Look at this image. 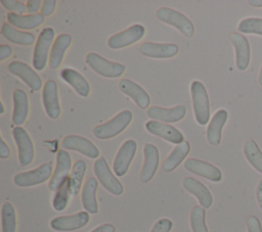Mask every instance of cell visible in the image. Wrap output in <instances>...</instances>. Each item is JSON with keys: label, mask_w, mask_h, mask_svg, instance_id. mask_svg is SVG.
<instances>
[{"label": "cell", "mask_w": 262, "mask_h": 232, "mask_svg": "<svg viewBox=\"0 0 262 232\" xmlns=\"http://www.w3.org/2000/svg\"><path fill=\"white\" fill-rule=\"evenodd\" d=\"M133 114L126 109L119 112L108 122L93 128V134L98 139H111L122 133L131 123Z\"/></svg>", "instance_id": "obj_1"}, {"label": "cell", "mask_w": 262, "mask_h": 232, "mask_svg": "<svg viewBox=\"0 0 262 232\" xmlns=\"http://www.w3.org/2000/svg\"><path fill=\"white\" fill-rule=\"evenodd\" d=\"M190 92L195 121L204 126L210 120V103L206 87L202 82L193 81L190 86Z\"/></svg>", "instance_id": "obj_2"}, {"label": "cell", "mask_w": 262, "mask_h": 232, "mask_svg": "<svg viewBox=\"0 0 262 232\" xmlns=\"http://www.w3.org/2000/svg\"><path fill=\"white\" fill-rule=\"evenodd\" d=\"M156 16L159 20L176 28L185 37L190 38L194 33V27L191 20L183 13L168 7H161L157 10Z\"/></svg>", "instance_id": "obj_3"}, {"label": "cell", "mask_w": 262, "mask_h": 232, "mask_svg": "<svg viewBox=\"0 0 262 232\" xmlns=\"http://www.w3.org/2000/svg\"><path fill=\"white\" fill-rule=\"evenodd\" d=\"M86 62L95 73L105 78L121 77L126 69L124 64L111 61L94 52H90L86 55Z\"/></svg>", "instance_id": "obj_4"}, {"label": "cell", "mask_w": 262, "mask_h": 232, "mask_svg": "<svg viewBox=\"0 0 262 232\" xmlns=\"http://www.w3.org/2000/svg\"><path fill=\"white\" fill-rule=\"evenodd\" d=\"M93 169H94V174L98 179V182L110 193L119 196L124 192V187L122 183L112 173L104 157L97 158L94 163Z\"/></svg>", "instance_id": "obj_5"}, {"label": "cell", "mask_w": 262, "mask_h": 232, "mask_svg": "<svg viewBox=\"0 0 262 232\" xmlns=\"http://www.w3.org/2000/svg\"><path fill=\"white\" fill-rule=\"evenodd\" d=\"M53 38L54 30L52 28H44L39 34L33 53V65L36 71H43L45 68Z\"/></svg>", "instance_id": "obj_6"}, {"label": "cell", "mask_w": 262, "mask_h": 232, "mask_svg": "<svg viewBox=\"0 0 262 232\" xmlns=\"http://www.w3.org/2000/svg\"><path fill=\"white\" fill-rule=\"evenodd\" d=\"M50 177H52V164L46 163L34 170L16 174L13 182L18 187H31L44 183Z\"/></svg>", "instance_id": "obj_7"}, {"label": "cell", "mask_w": 262, "mask_h": 232, "mask_svg": "<svg viewBox=\"0 0 262 232\" xmlns=\"http://www.w3.org/2000/svg\"><path fill=\"white\" fill-rule=\"evenodd\" d=\"M12 136L18 150V160L21 167L29 166L35 155L33 141L28 132L21 127H15L12 130Z\"/></svg>", "instance_id": "obj_8"}, {"label": "cell", "mask_w": 262, "mask_h": 232, "mask_svg": "<svg viewBox=\"0 0 262 232\" xmlns=\"http://www.w3.org/2000/svg\"><path fill=\"white\" fill-rule=\"evenodd\" d=\"M90 220L88 212H79L71 216H60L53 218L50 221V227L59 232L75 231L85 227Z\"/></svg>", "instance_id": "obj_9"}, {"label": "cell", "mask_w": 262, "mask_h": 232, "mask_svg": "<svg viewBox=\"0 0 262 232\" xmlns=\"http://www.w3.org/2000/svg\"><path fill=\"white\" fill-rule=\"evenodd\" d=\"M71 167L72 159L69 152L63 149L58 150L56 156V167L48 184V188L51 191H56L62 185V183L69 179L72 171Z\"/></svg>", "instance_id": "obj_10"}, {"label": "cell", "mask_w": 262, "mask_h": 232, "mask_svg": "<svg viewBox=\"0 0 262 232\" xmlns=\"http://www.w3.org/2000/svg\"><path fill=\"white\" fill-rule=\"evenodd\" d=\"M136 149L137 143L133 139H128L121 145L113 164L114 172L118 177H123L128 172Z\"/></svg>", "instance_id": "obj_11"}, {"label": "cell", "mask_w": 262, "mask_h": 232, "mask_svg": "<svg viewBox=\"0 0 262 232\" xmlns=\"http://www.w3.org/2000/svg\"><path fill=\"white\" fill-rule=\"evenodd\" d=\"M145 33L142 25H133L123 32L111 36L107 40V46L112 49H121L139 41Z\"/></svg>", "instance_id": "obj_12"}, {"label": "cell", "mask_w": 262, "mask_h": 232, "mask_svg": "<svg viewBox=\"0 0 262 232\" xmlns=\"http://www.w3.org/2000/svg\"><path fill=\"white\" fill-rule=\"evenodd\" d=\"M145 129L152 135L167 140L173 144H180L184 141L183 134L172 125L159 121H148L145 124Z\"/></svg>", "instance_id": "obj_13"}, {"label": "cell", "mask_w": 262, "mask_h": 232, "mask_svg": "<svg viewBox=\"0 0 262 232\" xmlns=\"http://www.w3.org/2000/svg\"><path fill=\"white\" fill-rule=\"evenodd\" d=\"M61 146L66 149L78 151L89 158H97L99 155V150L93 142L79 135L66 136L61 141Z\"/></svg>", "instance_id": "obj_14"}, {"label": "cell", "mask_w": 262, "mask_h": 232, "mask_svg": "<svg viewBox=\"0 0 262 232\" xmlns=\"http://www.w3.org/2000/svg\"><path fill=\"white\" fill-rule=\"evenodd\" d=\"M8 71L12 75L21 79V81L27 84L31 89L38 91L42 87V81L39 75L27 63L23 61H11L8 64Z\"/></svg>", "instance_id": "obj_15"}, {"label": "cell", "mask_w": 262, "mask_h": 232, "mask_svg": "<svg viewBox=\"0 0 262 232\" xmlns=\"http://www.w3.org/2000/svg\"><path fill=\"white\" fill-rule=\"evenodd\" d=\"M42 100L47 115L53 120H57L60 115V105L57 85L53 80H48L44 84Z\"/></svg>", "instance_id": "obj_16"}, {"label": "cell", "mask_w": 262, "mask_h": 232, "mask_svg": "<svg viewBox=\"0 0 262 232\" xmlns=\"http://www.w3.org/2000/svg\"><path fill=\"white\" fill-rule=\"evenodd\" d=\"M184 168L188 172L204 177L212 182H219L222 178V173L217 167L198 158H187L184 161Z\"/></svg>", "instance_id": "obj_17"}, {"label": "cell", "mask_w": 262, "mask_h": 232, "mask_svg": "<svg viewBox=\"0 0 262 232\" xmlns=\"http://www.w3.org/2000/svg\"><path fill=\"white\" fill-rule=\"evenodd\" d=\"M143 155L144 163L140 172V181L143 183H147L154 178L158 170L160 160L159 149L154 144L146 143L143 147Z\"/></svg>", "instance_id": "obj_18"}, {"label": "cell", "mask_w": 262, "mask_h": 232, "mask_svg": "<svg viewBox=\"0 0 262 232\" xmlns=\"http://www.w3.org/2000/svg\"><path fill=\"white\" fill-rule=\"evenodd\" d=\"M185 105H177L172 108H164L160 106H150L147 108L148 118L164 123H177L185 117Z\"/></svg>", "instance_id": "obj_19"}, {"label": "cell", "mask_w": 262, "mask_h": 232, "mask_svg": "<svg viewBox=\"0 0 262 232\" xmlns=\"http://www.w3.org/2000/svg\"><path fill=\"white\" fill-rule=\"evenodd\" d=\"M231 43L235 49V64L239 71H246L251 59L250 44L247 38L239 34L233 33L230 36Z\"/></svg>", "instance_id": "obj_20"}, {"label": "cell", "mask_w": 262, "mask_h": 232, "mask_svg": "<svg viewBox=\"0 0 262 232\" xmlns=\"http://www.w3.org/2000/svg\"><path fill=\"white\" fill-rule=\"evenodd\" d=\"M176 44L144 42L140 45L139 51L142 55L151 58H171L178 53Z\"/></svg>", "instance_id": "obj_21"}, {"label": "cell", "mask_w": 262, "mask_h": 232, "mask_svg": "<svg viewBox=\"0 0 262 232\" xmlns=\"http://www.w3.org/2000/svg\"><path fill=\"white\" fill-rule=\"evenodd\" d=\"M119 88L123 93L132 98L137 106L142 109L146 108L150 103V98L147 92L140 85L131 80L122 79L119 82Z\"/></svg>", "instance_id": "obj_22"}, {"label": "cell", "mask_w": 262, "mask_h": 232, "mask_svg": "<svg viewBox=\"0 0 262 232\" xmlns=\"http://www.w3.org/2000/svg\"><path fill=\"white\" fill-rule=\"evenodd\" d=\"M183 188L194 195L199 200L200 204L204 208H209L213 203V196L210 190L205 186L201 181L192 178V177H185L182 182Z\"/></svg>", "instance_id": "obj_23"}, {"label": "cell", "mask_w": 262, "mask_h": 232, "mask_svg": "<svg viewBox=\"0 0 262 232\" xmlns=\"http://www.w3.org/2000/svg\"><path fill=\"white\" fill-rule=\"evenodd\" d=\"M61 79L67 82L71 87L82 97H87L90 93V85L88 81L78 71L66 67L60 72Z\"/></svg>", "instance_id": "obj_24"}, {"label": "cell", "mask_w": 262, "mask_h": 232, "mask_svg": "<svg viewBox=\"0 0 262 232\" xmlns=\"http://www.w3.org/2000/svg\"><path fill=\"white\" fill-rule=\"evenodd\" d=\"M72 43V37L69 34H60L55 38L49 55V66L56 69L62 62L63 56Z\"/></svg>", "instance_id": "obj_25"}, {"label": "cell", "mask_w": 262, "mask_h": 232, "mask_svg": "<svg viewBox=\"0 0 262 232\" xmlns=\"http://www.w3.org/2000/svg\"><path fill=\"white\" fill-rule=\"evenodd\" d=\"M228 113L225 109H219L215 112L207 128V140L210 144L217 146L221 141L222 129L227 121Z\"/></svg>", "instance_id": "obj_26"}, {"label": "cell", "mask_w": 262, "mask_h": 232, "mask_svg": "<svg viewBox=\"0 0 262 232\" xmlns=\"http://www.w3.org/2000/svg\"><path fill=\"white\" fill-rule=\"evenodd\" d=\"M13 98V113L12 122L14 125L19 127L25 123L29 113V99L25 91L16 89L12 94Z\"/></svg>", "instance_id": "obj_27"}, {"label": "cell", "mask_w": 262, "mask_h": 232, "mask_svg": "<svg viewBox=\"0 0 262 232\" xmlns=\"http://www.w3.org/2000/svg\"><path fill=\"white\" fill-rule=\"evenodd\" d=\"M97 186V180L94 177H90L87 179L82 189V204L86 212L92 215L98 213V204L96 200Z\"/></svg>", "instance_id": "obj_28"}, {"label": "cell", "mask_w": 262, "mask_h": 232, "mask_svg": "<svg viewBox=\"0 0 262 232\" xmlns=\"http://www.w3.org/2000/svg\"><path fill=\"white\" fill-rule=\"evenodd\" d=\"M7 20H8V24H10L13 27H16L17 29L32 30L43 24L44 15L42 13L25 15V14L9 12L7 14Z\"/></svg>", "instance_id": "obj_29"}, {"label": "cell", "mask_w": 262, "mask_h": 232, "mask_svg": "<svg viewBox=\"0 0 262 232\" xmlns=\"http://www.w3.org/2000/svg\"><path fill=\"white\" fill-rule=\"evenodd\" d=\"M190 151V144L188 141H183L182 143L176 145V147L171 151L168 157L163 164V169L165 172L174 171L188 155Z\"/></svg>", "instance_id": "obj_30"}, {"label": "cell", "mask_w": 262, "mask_h": 232, "mask_svg": "<svg viewBox=\"0 0 262 232\" xmlns=\"http://www.w3.org/2000/svg\"><path fill=\"white\" fill-rule=\"evenodd\" d=\"M1 33L6 40L14 44L30 46V45H33V43L35 42V36L32 33L18 31L14 27H12L10 24H7V22H4L2 25Z\"/></svg>", "instance_id": "obj_31"}, {"label": "cell", "mask_w": 262, "mask_h": 232, "mask_svg": "<svg viewBox=\"0 0 262 232\" xmlns=\"http://www.w3.org/2000/svg\"><path fill=\"white\" fill-rule=\"evenodd\" d=\"M86 163L82 159L77 160L71 171V174L69 176V185H70V192L72 195H77L81 188H82V182L86 173Z\"/></svg>", "instance_id": "obj_32"}, {"label": "cell", "mask_w": 262, "mask_h": 232, "mask_svg": "<svg viewBox=\"0 0 262 232\" xmlns=\"http://www.w3.org/2000/svg\"><path fill=\"white\" fill-rule=\"evenodd\" d=\"M244 154L252 167L262 174V151L254 140H248L245 143Z\"/></svg>", "instance_id": "obj_33"}, {"label": "cell", "mask_w": 262, "mask_h": 232, "mask_svg": "<svg viewBox=\"0 0 262 232\" xmlns=\"http://www.w3.org/2000/svg\"><path fill=\"white\" fill-rule=\"evenodd\" d=\"M2 232H15L16 230V214L13 205L6 201L1 210Z\"/></svg>", "instance_id": "obj_34"}, {"label": "cell", "mask_w": 262, "mask_h": 232, "mask_svg": "<svg viewBox=\"0 0 262 232\" xmlns=\"http://www.w3.org/2000/svg\"><path fill=\"white\" fill-rule=\"evenodd\" d=\"M190 227L192 232H209L206 225V211L203 206L195 205L191 210Z\"/></svg>", "instance_id": "obj_35"}, {"label": "cell", "mask_w": 262, "mask_h": 232, "mask_svg": "<svg viewBox=\"0 0 262 232\" xmlns=\"http://www.w3.org/2000/svg\"><path fill=\"white\" fill-rule=\"evenodd\" d=\"M70 185L69 179L62 183V185L56 190V193L52 200V206L57 212H62L68 206L70 200Z\"/></svg>", "instance_id": "obj_36"}, {"label": "cell", "mask_w": 262, "mask_h": 232, "mask_svg": "<svg viewBox=\"0 0 262 232\" xmlns=\"http://www.w3.org/2000/svg\"><path fill=\"white\" fill-rule=\"evenodd\" d=\"M237 30L244 34H257L262 36V18L247 17L239 21Z\"/></svg>", "instance_id": "obj_37"}, {"label": "cell", "mask_w": 262, "mask_h": 232, "mask_svg": "<svg viewBox=\"0 0 262 232\" xmlns=\"http://www.w3.org/2000/svg\"><path fill=\"white\" fill-rule=\"evenodd\" d=\"M1 4L8 10H10L13 13L21 14L27 11V5H25L20 1L16 0H1Z\"/></svg>", "instance_id": "obj_38"}, {"label": "cell", "mask_w": 262, "mask_h": 232, "mask_svg": "<svg viewBox=\"0 0 262 232\" xmlns=\"http://www.w3.org/2000/svg\"><path fill=\"white\" fill-rule=\"evenodd\" d=\"M173 227V223L170 219L163 218L155 223L150 232H170Z\"/></svg>", "instance_id": "obj_39"}, {"label": "cell", "mask_w": 262, "mask_h": 232, "mask_svg": "<svg viewBox=\"0 0 262 232\" xmlns=\"http://www.w3.org/2000/svg\"><path fill=\"white\" fill-rule=\"evenodd\" d=\"M248 232H262V225L256 216H250L247 220Z\"/></svg>", "instance_id": "obj_40"}, {"label": "cell", "mask_w": 262, "mask_h": 232, "mask_svg": "<svg viewBox=\"0 0 262 232\" xmlns=\"http://www.w3.org/2000/svg\"><path fill=\"white\" fill-rule=\"evenodd\" d=\"M56 7V1L55 0H45L42 2V8L41 13L45 15H51Z\"/></svg>", "instance_id": "obj_41"}, {"label": "cell", "mask_w": 262, "mask_h": 232, "mask_svg": "<svg viewBox=\"0 0 262 232\" xmlns=\"http://www.w3.org/2000/svg\"><path fill=\"white\" fill-rule=\"evenodd\" d=\"M41 1L40 0H29L27 2V11L31 14L38 13L40 7H41Z\"/></svg>", "instance_id": "obj_42"}, {"label": "cell", "mask_w": 262, "mask_h": 232, "mask_svg": "<svg viewBox=\"0 0 262 232\" xmlns=\"http://www.w3.org/2000/svg\"><path fill=\"white\" fill-rule=\"evenodd\" d=\"M10 156V149L8 145L5 143L3 138L0 139V157L1 158H7Z\"/></svg>", "instance_id": "obj_43"}, {"label": "cell", "mask_w": 262, "mask_h": 232, "mask_svg": "<svg viewBox=\"0 0 262 232\" xmlns=\"http://www.w3.org/2000/svg\"><path fill=\"white\" fill-rule=\"evenodd\" d=\"M12 54V49L8 45H1L0 46V61H3L7 57Z\"/></svg>", "instance_id": "obj_44"}, {"label": "cell", "mask_w": 262, "mask_h": 232, "mask_svg": "<svg viewBox=\"0 0 262 232\" xmlns=\"http://www.w3.org/2000/svg\"><path fill=\"white\" fill-rule=\"evenodd\" d=\"M90 232H116V228L114 225L106 223V224H102V225L94 228Z\"/></svg>", "instance_id": "obj_45"}, {"label": "cell", "mask_w": 262, "mask_h": 232, "mask_svg": "<svg viewBox=\"0 0 262 232\" xmlns=\"http://www.w3.org/2000/svg\"><path fill=\"white\" fill-rule=\"evenodd\" d=\"M257 201H258V204L260 206V208L262 210V179L260 180L258 186H257Z\"/></svg>", "instance_id": "obj_46"}, {"label": "cell", "mask_w": 262, "mask_h": 232, "mask_svg": "<svg viewBox=\"0 0 262 232\" xmlns=\"http://www.w3.org/2000/svg\"><path fill=\"white\" fill-rule=\"evenodd\" d=\"M249 4L253 7H262V0H251Z\"/></svg>", "instance_id": "obj_47"}, {"label": "cell", "mask_w": 262, "mask_h": 232, "mask_svg": "<svg viewBox=\"0 0 262 232\" xmlns=\"http://www.w3.org/2000/svg\"><path fill=\"white\" fill-rule=\"evenodd\" d=\"M258 81H259V84L260 86H262V66L260 68V74H259V78H258Z\"/></svg>", "instance_id": "obj_48"}, {"label": "cell", "mask_w": 262, "mask_h": 232, "mask_svg": "<svg viewBox=\"0 0 262 232\" xmlns=\"http://www.w3.org/2000/svg\"><path fill=\"white\" fill-rule=\"evenodd\" d=\"M0 113H3L4 112V105H3V103L2 102H0Z\"/></svg>", "instance_id": "obj_49"}]
</instances>
